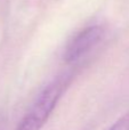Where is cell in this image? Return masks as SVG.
<instances>
[{
    "label": "cell",
    "mask_w": 129,
    "mask_h": 130,
    "mask_svg": "<svg viewBox=\"0 0 129 130\" xmlns=\"http://www.w3.org/2000/svg\"><path fill=\"white\" fill-rule=\"evenodd\" d=\"M72 80V73H64L50 81L31 104L15 130H41L49 120L64 91Z\"/></svg>",
    "instance_id": "cell-1"
},
{
    "label": "cell",
    "mask_w": 129,
    "mask_h": 130,
    "mask_svg": "<svg viewBox=\"0 0 129 130\" xmlns=\"http://www.w3.org/2000/svg\"><path fill=\"white\" fill-rule=\"evenodd\" d=\"M103 37V29L100 25H91L81 30L69 42L65 52L64 59L66 63H73L81 58L89 52L96 43L100 42Z\"/></svg>",
    "instance_id": "cell-2"
},
{
    "label": "cell",
    "mask_w": 129,
    "mask_h": 130,
    "mask_svg": "<svg viewBox=\"0 0 129 130\" xmlns=\"http://www.w3.org/2000/svg\"><path fill=\"white\" fill-rule=\"evenodd\" d=\"M109 130H129V112L119 118L109 128Z\"/></svg>",
    "instance_id": "cell-3"
}]
</instances>
